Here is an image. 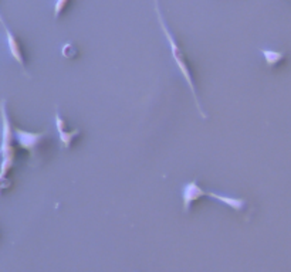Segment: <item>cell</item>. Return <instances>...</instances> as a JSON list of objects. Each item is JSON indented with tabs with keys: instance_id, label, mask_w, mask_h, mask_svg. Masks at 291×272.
I'll return each mask as SVG.
<instances>
[{
	"instance_id": "obj_3",
	"label": "cell",
	"mask_w": 291,
	"mask_h": 272,
	"mask_svg": "<svg viewBox=\"0 0 291 272\" xmlns=\"http://www.w3.org/2000/svg\"><path fill=\"white\" fill-rule=\"evenodd\" d=\"M0 23H1V27L4 30V34H6V40H7V48H9V53L11 55V58L16 61V63L20 65V68L23 70V73L27 75V71H26V61H24V55H23V51H21V47H20V43H18L17 37L13 34V31L10 30L7 23L4 21L3 16H0Z\"/></svg>"
},
{
	"instance_id": "obj_8",
	"label": "cell",
	"mask_w": 291,
	"mask_h": 272,
	"mask_svg": "<svg viewBox=\"0 0 291 272\" xmlns=\"http://www.w3.org/2000/svg\"><path fill=\"white\" fill-rule=\"evenodd\" d=\"M259 51L263 54L264 61L267 64V67H270V68L276 67L286 57V53H283V51H274V50H266V48H259Z\"/></svg>"
},
{
	"instance_id": "obj_4",
	"label": "cell",
	"mask_w": 291,
	"mask_h": 272,
	"mask_svg": "<svg viewBox=\"0 0 291 272\" xmlns=\"http://www.w3.org/2000/svg\"><path fill=\"white\" fill-rule=\"evenodd\" d=\"M181 196H182L183 211H185V213H189L192 204H193L195 201H198V200L202 199V197H206V190L202 189L199 184H198V180L195 179V180L188 181V183L183 184Z\"/></svg>"
},
{
	"instance_id": "obj_10",
	"label": "cell",
	"mask_w": 291,
	"mask_h": 272,
	"mask_svg": "<svg viewBox=\"0 0 291 272\" xmlns=\"http://www.w3.org/2000/svg\"><path fill=\"white\" fill-rule=\"evenodd\" d=\"M63 55L65 58H74L77 55V48L74 47L71 43H67V44L63 45Z\"/></svg>"
},
{
	"instance_id": "obj_7",
	"label": "cell",
	"mask_w": 291,
	"mask_h": 272,
	"mask_svg": "<svg viewBox=\"0 0 291 272\" xmlns=\"http://www.w3.org/2000/svg\"><path fill=\"white\" fill-rule=\"evenodd\" d=\"M206 197L216 200L219 203L228 206L229 209L235 210V211H243L247 204L246 199L242 197H232V196H226V194H220V193H215V191L206 190Z\"/></svg>"
},
{
	"instance_id": "obj_9",
	"label": "cell",
	"mask_w": 291,
	"mask_h": 272,
	"mask_svg": "<svg viewBox=\"0 0 291 272\" xmlns=\"http://www.w3.org/2000/svg\"><path fill=\"white\" fill-rule=\"evenodd\" d=\"M70 3V0H55L54 3V20L60 17V14L63 13V10L67 7V4Z\"/></svg>"
},
{
	"instance_id": "obj_5",
	"label": "cell",
	"mask_w": 291,
	"mask_h": 272,
	"mask_svg": "<svg viewBox=\"0 0 291 272\" xmlns=\"http://www.w3.org/2000/svg\"><path fill=\"white\" fill-rule=\"evenodd\" d=\"M54 124H55V131L58 134V140L63 146V149H70L73 140L80 135V129H73V131H67V124L61 117L60 111H58V105H55V114H54Z\"/></svg>"
},
{
	"instance_id": "obj_6",
	"label": "cell",
	"mask_w": 291,
	"mask_h": 272,
	"mask_svg": "<svg viewBox=\"0 0 291 272\" xmlns=\"http://www.w3.org/2000/svg\"><path fill=\"white\" fill-rule=\"evenodd\" d=\"M44 135L46 132H28V131H23L18 128L14 129V139L17 140L20 147H23L24 150H28V152H31L34 147H37Z\"/></svg>"
},
{
	"instance_id": "obj_2",
	"label": "cell",
	"mask_w": 291,
	"mask_h": 272,
	"mask_svg": "<svg viewBox=\"0 0 291 272\" xmlns=\"http://www.w3.org/2000/svg\"><path fill=\"white\" fill-rule=\"evenodd\" d=\"M1 146H0V152H1V172L0 176L4 180L7 173L11 170L13 164H14V147H13V137H14V131L11 129V121L9 118L7 109H6V101H1Z\"/></svg>"
},
{
	"instance_id": "obj_1",
	"label": "cell",
	"mask_w": 291,
	"mask_h": 272,
	"mask_svg": "<svg viewBox=\"0 0 291 272\" xmlns=\"http://www.w3.org/2000/svg\"><path fill=\"white\" fill-rule=\"evenodd\" d=\"M154 3L155 13H156V17H158V23H159V26H161L165 37H166V40H168V44H169V48H171V55H172L173 61L176 64V67L179 68V73L182 74V77L185 78V82L188 84V87H189V90H191L192 97H193V101H195L196 108L199 111L200 117L203 119H208V114L205 112V109L202 108V104H200L198 92H196V85H195V82H193V77H192L191 74V68H189V65L186 63V58H185L182 48H181V45L178 44V41L175 40V37H173V34L171 33V30H169L168 26H166V21H165L164 16H162V11H161V7H159V1L155 0Z\"/></svg>"
}]
</instances>
